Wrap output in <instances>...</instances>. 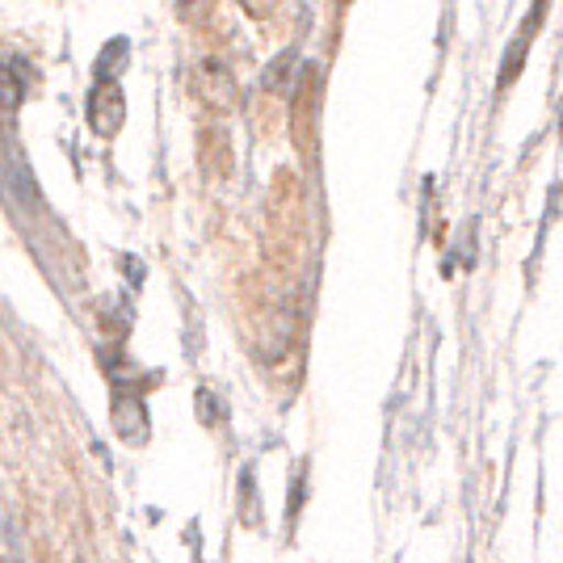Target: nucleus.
<instances>
[{
    "instance_id": "nucleus-2",
    "label": "nucleus",
    "mask_w": 563,
    "mask_h": 563,
    "mask_svg": "<svg viewBox=\"0 0 563 563\" xmlns=\"http://www.w3.org/2000/svg\"><path fill=\"white\" fill-rule=\"evenodd\" d=\"M25 97V80H22V68H0V110L9 114V110H18Z\"/></svg>"
},
{
    "instance_id": "nucleus-1",
    "label": "nucleus",
    "mask_w": 563,
    "mask_h": 563,
    "mask_svg": "<svg viewBox=\"0 0 563 563\" xmlns=\"http://www.w3.org/2000/svg\"><path fill=\"white\" fill-rule=\"evenodd\" d=\"M122 89H118L114 80L110 85H97L93 93H89V126H93L97 135H114L118 126H122Z\"/></svg>"
},
{
    "instance_id": "nucleus-3",
    "label": "nucleus",
    "mask_w": 563,
    "mask_h": 563,
    "mask_svg": "<svg viewBox=\"0 0 563 563\" xmlns=\"http://www.w3.org/2000/svg\"><path fill=\"white\" fill-rule=\"evenodd\" d=\"M122 64H126V38H114L97 59V85H110V68L118 71Z\"/></svg>"
}]
</instances>
